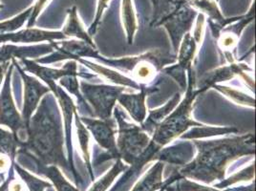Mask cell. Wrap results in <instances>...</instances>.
<instances>
[{
  "label": "cell",
  "mask_w": 256,
  "mask_h": 191,
  "mask_svg": "<svg viewBox=\"0 0 256 191\" xmlns=\"http://www.w3.org/2000/svg\"><path fill=\"white\" fill-rule=\"evenodd\" d=\"M254 140L252 133L214 140H195L193 144L197 155L178 173L182 178L208 184L223 180L232 162L246 155H254Z\"/></svg>",
  "instance_id": "6da1fadb"
},
{
  "label": "cell",
  "mask_w": 256,
  "mask_h": 191,
  "mask_svg": "<svg viewBox=\"0 0 256 191\" xmlns=\"http://www.w3.org/2000/svg\"><path fill=\"white\" fill-rule=\"evenodd\" d=\"M50 96H44L27 129V140L22 146L45 166H56L72 172L64 155L62 120L50 104Z\"/></svg>",
  "instance_id": "7a4b0ae2"
},
{
  "label": "cell",
  "mask_w": 256,
  "mask_h": 191,
  "mask_svg": "<svg viewBox=\"0 0 256 191\" xmlns=\"http://www.w3.org/2000/svg\"><path fill=\"white\" fill-rule=\"evenodd\" d=\"M186 72L188 74V84L186 89V92L184 98L154 130L150 146L142 154L144 158L148 162L153 160L155 154L158 151L170 144L174 140L181 137L190 128L202 126V124L197 122L192 118L193 102L202 92L198 88H195L196 82L193 69L190 68Z\"/></svg>",
  "instance_id": "3957f363"
},
{
  "label": "cell",
  "mask_w": 256,
  "mask_h": 191,
  "mask_svg": "<svg viewBox=\"0 0 256 191\" xmlns=\"http://www.w3.org/2000/svg\"><path fill=\"white\" fill-rule=\"evenodd\" d=\"M113 111L118 124L117 148L120 159L134 166L150 146L151 138L140 126L126 122L120 107H114Z\"/></svg>",
  "instance_id": "277c9868"
},
{
  "label": "cell",
  "mask_w": 256,
  "mask_h": 191,
  "mask_svg": "<svg viewBox=\"0 0 256 191\" xmlns=\"http://www.w3.org/2000/svg\"><path fill=\"white\" fill-rule=\"evenodd\" d=\"M14 67V64L11 62L3 85L0 88V126H6L11 130L20 146L27 140V130L23 124L22 113L18 110L12 93V74Z\"/></svg>",
  "instance_id": "5b68a950"
},
{
  "label": "cell",
  "mask_w": 256,
  "mask_h": 191,
  "mask_svg": "<svg viewBox=\"0 0 256 191\" xmlns=\"http://www.w3.org/2000/svg\"><path fill=\"white\" fill-rule=\"evenodd\" d=\"M80 90L86 100L91 104L94 116L100 120L111 118L118 98L126 88L124 86L107 84H90L86 82H80Z\"/></svg>",
  "instance_id": "8992f818"
},
{
  "label": "cell",
  "mask_w": 256,
  "mask_h": 191,
  "mask_svg": "<svg viewBox=\"0 0 256 191\" xmlns=\"http://www.w3.org/2000/svg\"><path fill=\"white\" fill-rule=\"evenodd\" d=\"M12 62L14 64V67L18 68V71L22 76L23 82V107L22 117L24 126L27 130L29 128L31 118L36 113L43 96L50 93L51 91L49 87L43 85L38 80V78L27 74L16 60H12Z\"/></svg>",
  "instance_id": "52a82bcc"
},
{
  "label": "cell",
  "mask_w": 256,
  "mask_h": 191,
  "mask_svg": "<svg viewBox=\"0 0 256 191\" xmlns=\"http://www.w3.org/2000/svg\"><path fill=\"white\" fill-rule=\"evenodd\" d=\"M197 14L198 12L186 1L176 11L159 23L158 26H162L168 32L175 54L178 52L184 36L192 31Z\"/></svg>",
  "instance_id": "ba28073f"
},
{
  "label": "cell",
  "mask_w": 256,
  "mask_h": 191,
  "mask_svg": "<svg viewBox=\"0 0 256 191\" xmlns=\"http://www.w3.org/2000/svg\"><path fill=\"white\" fill-rule=\"evenodd\" d=\"M87 130L92 134L96 144L106 151V159H120L117 148V124L115 120L80 117Z\"/></svg>",
  "instance_id": "9c48e42d"
},
{
  "label": "cell",
  "mask_w": 256,
  "mask_h": 191,
  "mask_svg": "<svg viewBox=\"0 0 256 191\" xmlns=\"http://www.w3.org/2000/svg\"><path fill=\"white\" fill-rule=\"evenodd\" d=\"M51 92L56 96L58 102V104L62 108V113L64 116V131H65V142H66V149H67V160L69 166L72 170V174L75 178L76 184L78 186V175L74 166L73 160V142H72V122L73 118L76 112V107L73 102V100L67 95L62 88L58 85H54L51 89Z\"/></svg>",
  "instance_id": "30bf717a"
},
{
  "label": "cell",
  "mask_w": 256,
  "mask_h": 191,
  "mask_svg": "<svg viewBox=\"0 0 256 191\" xmlns=\"http://www.w3.org/2000/svg\"><path fill=\"white\" fill-rule=\"evenodd\" d=\"M250 68L246 64H236L234 62L222 66L220 68L214 69L210 72H208L204 74L202 80H200V85L197 86L202 93L206 90L212 88L214 85L219 84L222 82H226L234 78L235 76H239L242 80H244L246 84L254 91V82L252 78H250L248 73H246Z\"/></svg>",
  "instance_id": "8fae6325"
},
{
  "label": "cell",
  "mask_w": 256,
  "mask_h": 191,
  "mask_svg": "<svg viewBox=\"0 0 256 191\" xmlns=\"http://www.w3.org/2000/svg\"><path fill=\"white\" fill-rule=\"evenodd\" d=\"M22 64L24 65L23 70L25 72H30L34 74L38 78L43 80L49 89H51L54 85L56 82L60 80L65 76L76 74L82 76L78 73V62L76 60H69L66 62L64 67L60 69L51 68L47 66H42L36 64L34 60H22Z\"/></svg>",
  "instance_id": "7c38bea8"
},
{
  "label": "cell",
  "mask_w": 256,
  "mask_h": 191,
  "mask_svg": "<svg viewBox=\"0 0 256 191\" xmlns=\"http://www.w3.org/2000/svg\"><path fill=\"white\" fill-rule=\"evenodd\" d=\"M188 3L196 11L199 10L204 16H208V23L215 38H219L222 30L232 23L238 22L241 16L226 18L220 11L215 0H186Z\"/></svg>",
  "instance_id": "4fadbf2b"
},
{
  "label": "cell",
  "mask_w": 256,
  "mask_h": 191,
  "mask_svg": "<svg viewBox=\"0 0 256 191\" xmlns=\"http://www.w3.org/2000/svg\"><path fill=\"white\" fill-rule=\"evenodd\" d=\"M67 38L62 31H47L36 28H26L16 32L6 34L0 36L1 43H38L43 42H53L56 40H64Z\"/></svg>",
  "instance_id": "5bb4252c"
},
{
  "label": "cell",
  "mask_w": 256,
  "mask_h": 191,
  "mask_svg": "<svg viewBox=\"0 0 256 191\" xmlns=\"http://www.w3.org/2000/svg\"><path fill=\"white\" fill-rule=\"evenodd\" d=\"M54 52L51 44H42L34 46H16L12 44H3L0 46V64L11 62L12 60H30Z\"/></svg>",
  "instance_id": "9a60e30c"
},
{
  "label": "cell",
  "mask_w": 256,
  "mask_h": 191,
  "mask_svg": "<svg viewBox=\"0 0 256 191\" xmlns=\"http://www.w3.org/2000/svg\"><path fill=\"white\" fill-rule=\"evenodd\" d=\"M154 89L151 90L146 86H142L140 90L139 93L134 94H128L126 92L122 93L118 98V102L120 106L124 107L136 122L142 124L148 116V108L146 104V96Z\"/></svg>",
  "instance_id": "2e32d148"
},
{
  "label": "cell",
  "mask_w": 256,
  "mask_h": 191,
  "mask_svg": "<svg viewBox=\"0 0 256 191\" xmlns=\"http://www.w3.org/2000/svg\"><path fill=\"white\" fill-rule=\"evenodd\" d=\"M194 157V144L188 142H182L171 146L170 148H162L158 151L153 160L170 162L177 166H186Z\"/></svg>",
  "instance_id": "e0dca14e"
},
{
  "label": "cell",
  "mask_w": 256,
  "mask_h": 191,
  "mask_svg": "<svg viewBox=\"0 0 256 191\" xmlns=\"http://www.w3.org/2000/svg\"><path fill=\"white\" fill-rule=\"evenodd\" d=\"M76 62H78L80 64L84 65L86 67H88L93 72L100 74L102 76H104V78H106V80H110L111 82H113L115 84L122 85L124 87L133 88V89H136V90H139V91L140 90V88L144 86V85L139 84L138 82H136L132 78H128L126 76L118 72L116 70L110 69L109 67L98 65V64H94L90 60H84V58H78Z\"/></svg>",
  "instance_id": "ac0fdd59"
},
{
  "label": "cell",
  "mask_w": 256,
  "mask_h": 191,
  "mask_svg": "<svg viewBox=\"0 0 256 191\" xmlns=\"http://www.w3.org/2000/svg\"><path fill=\"white\" fill-rule=\"evenodd\" d=\"M181 100V93H176L164 106L150 111V115L140 124V128H142L148 135H152L156 128L170 114L171 112L180 104Z\"/></svg>",
  "instance_id": "d6986e66"
},
{
  "label": "cell",
  "mask_w": 256,
  "mask_h": 191,
  "mask_svg": "<svg viewBox=\"0 0 256 191\" xmlns=\"http://www.w3.org/2000/svg\"><path fill=\"white\" fill-rule=\"evenodd\" d=\"M67 12H68V18L62 31L64 36L67 38H75L78 40H82L84 42L90 44L93 47H96V44L94 42L92 36L88 34V32H86L82 23L80 20L76 7L73 6L71 9L67 10Z\"/></svg>",
  "instance_id": "ffe728a7"
},
{
  "label": "cell",
  "mask_w": 256,
  "mask_h": 191,
  "mask_svg": "<svg viewBox=\"0 0 256 191\" xmlns=\"http://www.w3.org/2000/svg\"><path fill=\"white\" fill-rule=\"evenodd\" d=\"M26 154L34 160L36 166V173L50 179L56 191H80L78 188H76L74 186H72L71 182H69L65 179V177L58 166H45L40 160L36 159L31 153H28L26 151Z\"/></svg>",
  "instance_id": "44dd1931"
},
{
  "label": "cell",
  "mask_w": 256,
  "mask_h": 191,
  "mask_svg": "<svg viewBox=\"0 0 256 191\" xmlns=\"http://www.w3.org/2000/svg\"><path fill=\"white\" fill-rule=\"evenodd\" d=\"M164 170V164L160 160H157L153 164L146 175L135 184L131 191H157L160 190L164 186L162 173Z\"/></svg>",
  "instance_id": "7402d4cb"
},
{
  "label": "cell",
  "mask_w": 256,
  "mask_h": 191,
  "mask_svg": "<svg viewBox=\"0 0 256 191\" xmlns=\"http://www.w3.org/2000/svg\"><path fill=\"white\" fill-rule=\"evenodd\" d=\"M199 45L200 43L196 42L192 32H186L184 36L180 43V46L178 48V52H177L178 64L176 66L184 72H186L188 69L192 68V62L195 54L198 51Z\"/></svg>",
  "instance_id": "603a6c76"
},
{
  "label": "cell",
  "mask_w": 256,
  "mask_h": 191,
  "mask_svg": "<svg viewBox=\"0 0 256 191\" xmlns=\"http://www.w3.org/2000/svg\"><path fill=\"white\" fill-rule=\"evenodd\" d=\"M120 16L124 29L126 34V38L129 45L134 42V38L138 30L139 24L136 16V11L133 5V0H122Z\"/></svg>",
  "instance_id": "cb8c5ba5"
},
{
  "label": "cell",
  "mask_w": 256,
  "mask_h": 191,
  "mask_svg": "<svg viewBox=\"0 0 256 191\" xmlns=\"http://www.w3.org/2000/svg\"><path fill=\"white\" fill-rule=\"evenodd\" d=\"M74 118H75V126L76 128V136H78V140L80 144V151H82V157L84 160L86 168L91 176V179L94 182L95 176L93 174L91 156H90V132L87 130L86 126L80 120V118L78 116V112H76Z\"/></svg>",
  "instance_id": "d4e9b609"
},
{
  "label": "cell",
  "mask_w": 256,
  "mask_h": 191,
  "mask_svg": "<svg viewBox=\"0 0 256 191\" xmlns=\"http://www.w3.org/2000/svg\"><path fill=\"white\" fill-rule=\"evenodd\" d=\"M238 132L235 128H212V126H194L188 132H184L181 136L182 138L186 140H197V138H210L214 136H221L226 134H234Z\"/></svg>",
  "instance_id": "484cf974"
},
{
  "label": "cell",
  "mask_w": 256,
  "mask_h": 191,
  "mask_svg": "<svg viewBox=\"0 0 256 191\" xmlns=\"http://www.w3.org/2000/svg\"><path fill=\"white\" fill-rule=\"evenodd\" d=\"M186 0H157L153 7V16L151 26L158 27L159 23L172 12L176 11Z\"/></svg>",
  "instance_id": "4316f807"
},
{
  "label": "cell",
  "mask_w": 256,
  "mask_h": 191,
  "mask_svg": "<svg viewBox=\"0 0 256 191\" xmlns=\"http://www.w3.org/2000/svg\"><path fill=\"white\" fill-rule=\"evenodd\" d=\"M128 168V164H124L122 160H116V162L113 164L111 170L107 171L106 174L104 175L100 180L95 182L89 191H106L118 176Z\"/></svg>",
  "instance_id": "83f0119b"
},
{
  "label": "cell",
  "mask_w": 256,
  "mask_h": 191,
  "mask_svg": "<svg viewBox=\"0 0 256 191\" xmlns=\"http://www.w3.org/2000/svg\"><path fill=\"white\" fill-rule=\"evenodd\" d=\"M12 168L20 175L23 184H26L29 191H44L46 188L53 186L52 184L34 176L29 171L23 168L14 162H12Z\"/></svg>",
  "instance_id": "f1b7e54d"
},
{
  "label": "cell",
  "mask_w": 256,
  "mask_h": 191,
  "mask_svg": "<svg viewBox=\"0 0 256 191\" xmlns=\"http://www.w3.org/2000/svg\"><path fill=\"white\" fill-rule=\"evenodd\" d=\"M212 88L218 90L221 92L223 95L228 98L230 100H232L236 104L239 106H244L248 107H256V100L252 96L246 95L245 93L228 87V86H224L221 84H215L212 86Z\"/></svg>",
  "instance_id": "f546056e"
},
{
  "label": "cell",
  "mask_w": 256,
  "mask_h": 191,
  "mask_svg": "<svg viewBox=\"0 0 256 191\" xmlns=\"http://www.w3.org/2000/svg\"><path fill=\"white\" fill-rule=\"evenodd\" d=\"M20 144L11 131L3 129L0 126V153L10 157L14 162L18 155Z\"/></svg>",
  "instance_id": "4dcf8cb0"
},
{
  "label": "cell",
  "mask_w": 256,
  "mask_h": 191,
  "mask_svg": "<svg viewBox=\"0 0 256 191\" xmlns=\"http://www.w3.org/2000/svg\"><path fill=\"white\" fill-rule=\"evenodd\" d=\"M32 10V6L30 7L29 9H27L26 11L22 12L20 14H18V16L12 18L10 20L0 22V36H3V34H6L18 31L24 25V23L29 20V18L31 16Z\"/></svg>",
  "instance_id": "1f68e13d"
},
{
  "label": "cell",
  "mask_w": 256,
  "mask_h": 191,
  "mask_svg": "<svg viewBox=\"0 0 256 191\" xmlns=\"http://www.w3.org/2000/svg\"><path fill=\"white\" fill-rule=\"evenodd\" d=\"M254 164H252L248 168L235 173L234 176H232L228 180H221V182L217 184L215 188H224L226 186H230V184H234L235 182H242V180H254Z\"/></svg>",
  "instance_id": "d6a6232c"
},
{
  "label": "cell",
  "mask_w": 256,
  "mask_h": 191,
  "mask_svg": "<svg viewBox=\"0 0 256 191\" xmlns=\"http://www.w3.org/2000/svg\"><path fill=\"white\" fill-rule=\"evenodd\" d=\"M76 74H71V76H65L64 78H62L60 80V85L64 86V88H66V90L71 93L74 94L78 98V102L80 100V104H84L82 96L80 94L78 91V80L76 78Z\"/></svg>",
  "instance_id": "836d02e7"
},
{
  "label": "cell",
  "mask_w": 256,
  "mask_h": 191,
  "mask_svg": "<svg viewBox=\"0 0 256 191\" xmlns=\"http://www.w3.org/2000/svg\"><path fill=\"white\" fill-rule=\"evenodd\" d=\"M224 32L219 36V46L226 53L232 54L239 40V36L232 32L223 30Z\"/></svg>",
  "instance_id": "e575fe53"
},
{
  "label": "cell",
  "mask_w": 256,
  "mask_h": 191,
  "mask_svg": "<svg viewBox=\"0 0 256 191\" xmlns=\"http://www.w3.org/2000/svg\"><path fill=\"white\" fill-rule=\"evenodd\" d=\"M175 188L176 191H221L214 188L201 186L192 180H186V178L178 179V182Z\"/></svg>",
  "instance_id": "d590c367"
},
{
  "label": "cell",
  "mask_w": 256,
  "mask_h": 191,
  "mask_svg": "<svg viewBox=\"0 0 256 191\" xmlns=\"http://www.w3.org/2000/svg\"><path fill=\"white\" fill-rule=\"evenodd\" d=\"M110 0H98V4H96V16H95V20L93 23L91 24V26L88 29V34L92 36L96 34V30L98 28V25L102 22V18L104 11L108 8Z\"/></svg>",
  "instance_id": "8d00e7d4"
},
{
  "label": "cell",
  "mask_w": 256,
  "mask_h": 191,
  "mask_svg": "<svg viewBox=\"0 0 256 191\" xmlns=\"http://www.w3.org/2000/svg\"><path fill=\"white\" fill-rule=\"evenodd\" d=\"M48 2H49V0H36L34 5L32 6V12H31V16H30L29 20H28L27 28H32L38 16H40V14L45 8V6L48 4Z\"/></svg>",
  "instance_id": "74e56055"
},
{
  "label": "cell",
  "mask_w": 256,
  "mask_h": 191,
  "mask_svg": "<svg viewBox=\"0 0 256 191\" xmlns=\"http://www.w3.org/2000/svg\"><path fill=\"white\" fill-rule=\"evenodd\" d=\"M11 162H14L10 157H8L7 155L0 153V173L2 172H6L7 170L10 168V164Z\"/></svg>",
  "instance_id": "f35d334b"
},
{
  "label": "cell",
  "mask_w": 256,
  "mask_h": 191,
  "mask_svg": "<svg viewBox=\"0 0 256 191\" xmlns=\"http://www.w3.org/2000/svg\"><path fill=\"white\" fill-rule=\"evenodd\" d=\"M11 62H3V64H0V88H1L2 84H3V82H4L5 76H6V73H7V71H8V68H9Z\"/></svg>",
  "instance_id": "ab89813d"
},
{
  "label": "cell",
  "mask_w": 256,
  "mask_h": 191,
  "mask_svg": "<svg viewBox=\"0 0 256 191\" xmlns=\"http://www.w3.org/2000/svg\"><path fill=\"white\" fill-rule=\"evenodd\" d=\"M9 188H10V191H24V186H23L22 182L14 180V179H12L10 182Z\"/></svg>",
  "instance_id": "60d3db41"
},
{
  "label": "cell",
  "mask_w": 256,
  "mask_h": 191,
  "mask_svg": "<svg viewBox=\"0 0 256 191\" xmlns=\"http://www.w3.org/2000/svg\"><path fill=\"white\" fill-rule=\"evenodd\" d=\"M12 179H14V171L12 170L11 174H9V177L4 180V182L0 186V191H10L9 188V184Z\"/></svg>",
  "instance_id": "b9f144b4"
},
{
  "label": "cell",
  "mask_w": 256,
  "mask_h": 191,
  "mask_svg": "<svg viewBox=\"0 0 256 191\" xmlns=\"http://www.w3.org/2000/svg\"><path fill=\"white\" fill-rule=\"evenodd\" d=\"M151 2H152V6L154 7L156 5V3H157V0H151Z\"/></svg>",
  "instance_id": "7bdbcfd3"
},
{
  "label": "cell",
  "mask_w": 256,
  "mask_h": 191,
  "mask_svg": "<svg viewBox=\"0 0 256 191\" xmlns=\"http://www.w3.org/2000/svg\"><path fill=\"white\" fill-rule=\"evenodd\" d=\"M2 7H3V6H2V4H0V9H1Z\"/></svg>",
  "instance_id": "ee69618b"
}]
</instances>
